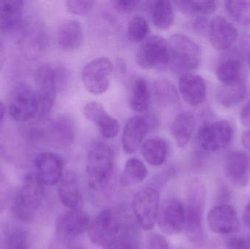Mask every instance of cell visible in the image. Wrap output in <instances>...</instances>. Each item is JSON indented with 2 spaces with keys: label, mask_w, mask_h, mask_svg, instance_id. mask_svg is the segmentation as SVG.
<instances>
[{
  "label": "cell",
  "mask_w": 250,
  "mask_h": 249,
  "mask_svg": "<svg viewBox=\"0 0 250 249\" xmlns=\"http://www.w3.org/2000/svg\"><path fill=\"white\" fill-rule=\"evenodd\" d=\"M114 168V152L104 143H94L88 152L86 176L88 184L94 191L106 187L112 176Z\"/></svg>",
  "instance_id": "6da1fadb"
},
{
  "label": "cell",
  "mask_w": 250,
  "mask_h": 249,
  "mask_svg": "<svg viewBox=\"0 0 250 249\" xmlns=\"http://www.w3.org/2000/svg\"><path fill=\"white\" fill-rule=\"evenodd\" d=\"M168 43V65L176 74L192 73L200 65L201 51L199 45L184 34L170 37Z\"/></svg>",
  "instance_id": "7a4b0ae2"
},
{
  "label": "cell",
  "mask_w": 250,
  "mask_h": 249,
  "mask_svg": "<svg viewBox=\"0 0 250 249\" xmlns=\"http://www.w3.org/2000/svg\"><path fill=\"white\" fill-rule=\"evenodd\" d=\"M206 203V188L199 179L192 180L188 190L187 204L185 206V229L191 242L201 244L204 240V208Z\"/></svg>",
  "instance_id": "3957f363"
},
{
  "label": "cell",
  "mask_w": 250,
  "mask_h": 249,
  "mask_svg": "<svg viewBox=\"0 0 250 249\" xmlns=\"http://www.w3.org/2000/svg\"><path fill=\"white\" fill-rule=\"evenodd\" d=\"M43 193L44 184L35 172L26 175L13 202L15 216L21 222L32 221L35 211L42 203Z\"/></svg>",
  "instance_id": "277c9868"
},
{
  "label": "cell",
  "mask_w": 250,
  "mask_h": 249,
  "mask_svg": "<svg viewBox=\"0 0 250 249\" xmlns=\"http://www.w3.org/2000/svg\"><path fill=\"white\" fill-rule=\"evenodd\" d=\"M10 116L19 122H27L38 116L39 105L36 92L32 86L22 81L12 92L9 105Z\"/></svg>",
  "instance_id": "5b68a950"
},
{
  "label": "cell",
  "mask_w": 250,
  "mask_h": 249,
  "mask_svg": "<svg viewBox=\"0 0 250 249\" xmlns=\"http://www.w3.org/2000/svg\"><path fill=\"white\" fill-rule=\"evenodd\" d=\"M124 225L114 211L105 209L91 222L88 234L94 244L106 249L118 236Z\"/></svg>",
  "instance_id": "8992f818"
},
{
  "label": "cell",
  "mask_w": 250,
  "mask_h": 249,
  "mask_svg": "<svg viewBox=\"0 0 250 249\" xmlns=\"http://www.w3.org/2000/svg\"><path fill=\"white\" fill-rule=\"evenodd\" d=\"M113 72L114 65L109 58H95L89 61L82 71L83 86L92 95H102L109 88Z\"/></svg>",
  "instance_id": "52a82bcc"
},
{
  "label": "cell",
  "mask_w": 250,
  "mask_h": 249,
  "mask_svg": "<svg viewBox=\"0 0 250 249\" xmlns=\"http://www.w3.org/2000/svg\"><path fill=\"white\" fill-rule=\"evenodd\" d=\"M136 61L146 70H165L169 63L167 41L160 36L145 39L137 51Z\"/></svg>",
  "instance_id": "ba28073f"
},
{
  "label": "cell",
  "mask_w": 250,
  "mask_h": 249,
  "mask_svg": "<svg viewBox=\"0 0 250 249\" xmlns=\"http://www.w3.org/2000/svg\"><path fill=\"white\" fill-rule=\"evenodd\" d=\"M158 192L147 187L135 193L132 198V212L138 225L146 230H151L157 222L160 209Z\"/></svg>",
  "instance_id": "9c48e42d"
},
{
  "label": "cell",
  "mask_w": 250,
  "mask_h": 249,
  "mask_svg": "<svg viewBox=\"0 0 250 249\" xmlns=\"http://www.w3.org/2000/svg\"><path fill=\"white\" fill-rule=\"evenodd\" d=\"M231 124L226 120L203 124L198 131V140L203 150L218 152L229 146L233 138Z\"/></svg>",
  "instance_id": "30bf717a"
},
{
  "label": "cell",
  "mask_w": 250,
  "mask_h": 249,
  "mask_svg": "<svg viewBox=\"0 0 250 249\" xmlns=\"http://www.w3.org/2000/svg\"><path fill=\"white\" fill-rule=\"evenodd\" d=\"M37 98L39 105L38 117L45 118L52 110L58 91L55 68L49 65L39 67L35 75Z\"/></svg>",
  "instance_id": "8fae6325"
},
{
  "label": "cell",
  "mask_w": 250,
  "mask_h": 249,
  "mask_svg": "<svg viewBox=\"0 0 250 249\" xmlns=\"http://www.w3.org/2000/svg\"><path fill=\"white\" fill-rule=\"evenodd\" d=\"M157 222L165 233L177 235L185 229V206L176 198L165 200L160 206Z\"/></svg>",
  "instance_id": "7c38bea8"
},
{
  "label": "cell",
  "mask_w": 250,
  "mask_h": 249,
  "mask_svg": "<svg viewBox=\"0 0 250 249\" xmlns=\"http://www.w3.org/2000/svg\"><path fill=\"white\" fill-rule=\"evenodd\" d=\"M208 227L220 235H230L240 229V222L236 210L229 204H219L213 207L207 216Z\"/></svg>",
  "instance_id": "4fadbf2b"
},
{
  "label": "cell",
  "mask_w": 250,
  "mask_h": 249,
  "mask_svg": "<svg viewBox=\"0 0 250 249\" xmlns=\"http://www.w3.org/2000/svg\"><path fill=\"white\" fill-rule=\"evenodd\" d=\"M224 172L226 178L238 188L248 185L250 176V157L243 152H230L224 163Z\"/></svg>",
  "instance_id": "5bb4252c"
},
{
  "label": "cell",
  "mask_w": 250,
  "mask_h": 249,
  "mask_svg": "<svg viewBox=\"0 0 250 249\" xmlns=\"http://www.w3.org/2000/svg\"><path fill=\"white\" fill-rule=\"evenodd\" d=\"M77 137V127L71 116L60 115L54 118L46 130H43V137H48L54 144L67 147L73 144Z\"/></svg>",
  "instance_id": "9a60e30c"
},
{
  "label": "cell",
  "mask_w": 250,
  "mask_h": 249,
  "mask_svg": "<svg viewBox=\"0 0 250 249\" xmlns=\"http://www.w3.org/2000/svg\"><path fill=\"white\" fill-rule=\"evenodd\" d=\"M35 174L44 185L58 184L63 175V161L51 152H43L37 156L35 160Z\"/></svg>",
  "instance_id": "2e32d148"
},
{
  "label": "cell",
  "mask_w": 250,
  "mask_h": 249,
  "mask_svg": "<svg viewBox=\"0 0 250 249\" xmlns=\"http://www.w3.org/2000/svg\"><path fill=\"white\" fill-rule=\"evenodd\" d=\"M83 115L86 119L97 124L105 138L117 137L120 130L119 121L111 116L99 102H90L83 108Z\"/></svg>",
  "instance_id": "e0dca14e"
},
{
  "label": "cell",
  "mask_w": 250,
  "mask_h": 249,
  "mask_svg": "<svg viewBox=\"0 0 250 249\" xmlns=\"http://www.w3.org/2000/svg\"><path fill=\"white\" fill-rule=\"evenodd\" d=\"M208 34L211 45L218 51L229 49L239 36L236 28L221 16H217L210 21Z\"/></svg>",
  "instance_id": "ac0fdd59"
},
{
  "label": "cell",
  "mask_w": 250,
  "mask_h": 249,
  "mask_svg": "<svg viewBox=\"0 0 250 249\" xmlns=\"http://www.w3.org/2000/svg\"><path fill=\"white\" fill-rule=\"evenodd\" d=\"M149 130L146 118L135 115L128 120L123 134V148L126 153L131 154L136 152Z\"/></svg>",
  "instance_id": "d6986e66"
},
{
  "label": "cell",
  "mask_w": 250,
  "mask_h": 249,
  "mask_svg": "<svg viewBox=\"0 0 250 249\" xmlns=\"http://www.w3.org/2000/svg\"><path fill=\"white\" fill-rule=\"evenodd\" d=\"M179 92L184 100L192 106L203 103L207 95L205 80L199 75L188 73L179 79Z\"/></svg>",
  "instance_id": "ffe728a7"
},
{
  "label": "cell",
  "mask_w": 250,
  "mask_h": 249,
  "mask_svg": "<svg viewBox=\"0 0 250 249\" xmlns=\"http://www.w3.org/2000/svg\"><path fill=\"white\" fill-rule=\"evenodd\" d=\"M237 54H229L222 58L217 68V77L223 86H231L245 81V67Z\"/></svg>",
  "instance_id": "44dd1931"
},
{
  "label": "cell",
  "mask_w": 250,
  "mask_h": 249,
  "mask_svg": "<svg viewBox=\"0 0 250 249\" xmlns=\"http://www.w3.org/2000/svg\"><path fill=\"white\" fill-rule=\"evenodd\" d=\"M59 183L58 192L62 203L69 209H79L82 202V194L80 181L76 172H64Z\"/></svg>",
  "instance_id": "7402d4cb"
},
{
  "label": "cell",
  "mask_w": 250,
  "mask_h": 249,
  "mask_svg": "<svg viewBox=\"0 0 250 249\" xmlns=\"http://www.w3.org/2000/svg\"><path fill=\"white\" fill-rule=\"evenodd\" d=\"M57 39L60 49L67 52L76 51L83 43V28L78 20H64L59 26Z\"/></svg>",
  "instance_id": "603a6c76"
},
{
  "label": "cell",
  "mask_w": 250,
  "mask_h": 249,
  "mask_svg": "<svg viewBox=\"0 0 250 249\" xmlns=\"http://www.w3.org/2000/svg\"><path fill=\"white\" fill-rule=\"evenodd\" d=\"M90 217L82 209H70L59 221L58 230L69 236H78L88 231L90 226Z\"/></svg>",
  "instance_id": "cb8c5ba5"
},
{
  "label": "cell",
  "mask_w": 250,
  "mask_h": 249,
  "mask_svg": "<svg viewBox=\"0 0 250 249\" xmlns=\"http://www.w3.org/2000/svg\"><path fill=\"white\" fill-rule=\"evenodd\" d=\"M24 4L20 0H0V31H10L21 22Z\"/></svg>",
  "instance_id": "d4e9b609"
},
{
  "label": "cell",
  "mask_w": 250,
  "mask_h": 249,
  "mask_svg": "<svg viewBox=\"0 0 250 249\" xmlns=\"http://www.w3.org/2000/svg\"><path fill=\"white\" fill-rule=\"evenodd\" d=\"M196 127L195 116L189 113L179 114L172 121L170 133L179 147L186 146Z\"/></svg>",
  "instance_id": "484cf974"
},
{
  "label": "cell",
  "mask_w": 250,
  "mask_h": 249,
  "mask_svg": "<svg viewBox=\"0 0 250 249\" xmlns=\"http://www.w3.org/2000/svg\"><path fill=\"white\" fill-rule=\"evenodd\" d=\"M154 93L157 103L166 108H178L180 98L177 89L166 77H159L154 83Z\"/></svg>",
  "instance_id": "4316f807"
},
{
  "label": "cell",
  "mask_w": 250,
  "mask_h": 249,
  "mask_svg": "<svg viewBox=\"0 0 250 249\" xmlns=\"http://www.w3.org/2000/svg\"><path fill=\"white\" fill-rule=\"evenodd\" d=\"M141 152L147 163L151 166H160L167 157V142L162 137H152L143 143Z\"/></svg>",
  "instance_id": "83f0119b"
},
{
  "label": "cell",
  "mask_w": 250,
  "mask_h": 249,
  "mask_svg": "<svg viewBox=\"0 0 250 249\" xmlns=\"http://www.w3.org/2000/svg\"><path fill=\"white\" fill-rule=\"evenodd\" d=\"M246 82H240L231 86H223L219 88L217 99L223 106L231 108L244 100L248 95Z\"/></svg>",
  "instance_id": "f1b7e54d"
},
{
  "label": "cell",
  "mask_w": 250,
  "mask_h": 249,
  "mask_svg": "<svg viewBox=\"0 0 250 249\" xmlns=\"http://www.w3.org/2000/svg\"><path fill=\"white\" fill-rule=\"evenodd\" d=\"M151 16L156 27L161 30H167L173 26L174 22L173 4L166 0L154 1L151 7Z\"/></svg>",
  "instance_id": "f546056e"
},
{
  "label": "cell",
  "mask_w": 250,
  "mask_h": 249,
  "mask_svg": "<svg viewBox=\"0 0 250 249\" xmlns=\"http://www.w3.org/2000/svg\"><path fill=\"white\" fill-rule=\"evenodd\" d=\"M129 103L135 112L144 113L148 109L150 103V91L146 80L138 78L135 80L131 90Z\"/></svg>",
  "instance_id": "4dcf8cb0"
},
{
  "label": "cell",
  "mask_w": 250,
  "mask_h": 249,
  "mask_svg": "<svg viewBox=\"0 0 250 249\" xmlns=\"http://www.w3.org/2000/svg\"><path fill=\"white\" fill-rule=\"evenodd\" d=\"M148 171L142 161L132 157L126 161L123 175V181L126 185H135L145 181Z\"/></svg>",
  "instance_id": "1f68e13d"
},
{
  "label": "cell",
  "mask_w": 250,
  "mask_h": 249,
  "mask_svg": "<svg viewBox=\"0 0 250 249\" xmlns=\"http://www.w3.org/2000/svg\"><path fill=\"white\" fill-rule=\"evenodd\" d=\"M106 249H140L138 234L133 228L125 225L118 236Z\"/></svg>",
  "instance_id": "d6a6232c"
},
{
  "label": "cell",
  "mask_w": 250,
  "mask_h": 249,
  "mask_svg": "<svg viewBox=\"0 0 250 249\" xmlns=\"http://www.w3.org/2000/svg\"><path fill=\"white\" fill-rule=\"evenodd\" d=\"M175 4L179 10L188 14L206 16L211 14L217 9V3L214 1H176Z\"/></svg>",
  "instance_id": "836d02e7"
},
{
  "label": "cell",
  "mask_w": 250,
  "mask_h": 249,
  "mask_svg": "<svg viewBox=\"0 0 250 249\" xmlns=\"http://www.w3.org/2000/svg\"><path fill=\"white\" fill-rule=\"evenodd\" d=\"M225 7L239 24L250 26V1H226Z\"/></svg>",
  "instance_id": "e575fe53"
},
{
  "label": "cell",
  "mask_w": 250,
  "mask_h": 249,
  "mask_svg": "<svg viewBox=\"0 0 250 249\" xmlns=\"http://www.w3.org/2000/svg\"><path fill=\"white\" fill-rule=\"evenodd\" d=\"M149 26L145 18L136 16L129 20L128 24L127 35L129 41L139 42L145 40L148 33Z\"/></svg>",
  "instance_id": "d590c367"
},
{
  "label": "cell",
  "mask_w": 250,
  "mask_h": 249,
  "mask_svg": "<svg viewBox=\"0 0 250 249\" xmlns=\"http://www.w3.org/2000/svg\"><path fill=\"white\" fill-rule=\"evenodd\" d=\"M7 247L9 249H28L27 233L20 228L12 229L7 237Z\"/></svg>",
  "instance_id": "8d00e7d4"
},
{
  "label": "cell",
  "mask_w": 250,
  "mask_h": 249,
  "mask_svg": "<svg viewBox=\"0 0 250 249\" xmlns=\"http://www.w3.org/2000/svg\"><path fill=\"white\" fill-rule=\"evenodd\" d=\"M95 1L90 0H69L65 2L66 8L76 16H85L93 8Z\"/></svg>",
  "instance_id": "74e56055"
},
{
  "label": "cell",
  "mask_w": 250,
  "mask_h": 249,
  "mask_svg": "<svg viewBox=\"0 0 250 249\" xmlns=\"http://www.w3.org/2000/svg\"><path fill=\"white\" fill-rule=\"evenodd\" d=\"M136 0H115L112 1L113 7L120 14H129L139 5Z\"/></svg>",
  "instance_id": "f35d334b"
},
{
  "label": "cell",
  "mask_w": 250,
  "mask_h": 249,
  "mask_svg": "<svg viewBox=\"0 0 250 249\" xmlns=\"http://www.w3.org/2000/svg\"><path fill=\"white\" fill-rule=\"evenodd\" d=\"M235 54L241 58H248L250 56V35H246L241 38L236 45Z\"/></svg>",
  "instance_id": "ab89813d"
},
{
  "label": "cell",
  "mask_w": 250,
  "mask_h": 249,
  "mask_svg": "<svg viewBox=\"0 0 250 249\" xmlns=\"http://www.w3.org/2000/svg\"><path fill=\"white\" fill-rule=\"evenodd\" d=\"M226 247L228 249H250V236L230 238Z\"/></svg>",
  "instance_id": "60d3db41"
},
{
  "label": "cell",
  "mask_w": 250,
  "mask_h": 249,
  "mask_svg": "<svg viewBox=\"0 0 250 249\" xmlns=\"http://www.w3.org/2000/svg\"><path fill=\"white\" fill-rule=\"evenodd\" d=\"M148 249H170V247L168 241L163 235L154 234L150 238Z\"/></svg>",
  "instance_id": "b9f144b4"
},
{
  "label": "cell",
  "mask_w": 250,
  "mask_h": 249,
  "mask_svg": "<svg viewBox=\"0 0 250 249\" xmlns=\"http://www.w3.org/2000/svg\"><path fill=\"white\" fill-rule=\"evenodd\" d=\"M210 22L206 18L200 16L194 20L192 23L194 30L199 35H205L208 33Z\"/></svg>",
  "instance_id": "7bdbcfd3"
},
{
  "label": "cell",
  "mask_w": 250,
  "mask_h": 249,
  "mask_svg": "<svg viewBox=\"0 0 250 249\" xmlns=\"http://www.w3.org/2000/svg\"><path fill=\"white\" fill-rule=\"evenodd\" d=\"M239 119L242 125L250 127V100L241 111Z\"/></svg>",
  "instance_id": "ee69618b"
},
{
  "label": "cell",
  "mask_w": 250,
  "mask_h": 249,
  "mask_svg": "<svg viewBox=\"0 0 250 249\" xmlns=\"http://www.w3.org/2000/svg\"><path fill=\"white\" fill-rule=\"evenodd\" d=\"M243 221L245 225L250 229V199L244 211Z\"/></svg>",
  "instance_id": "f6af8a7d"
},
{
  "label": "cell",
  "mask_w": 250,
  "mask_h": 249,
  "mask_svg": "<svg viewBox=\"0 0 250 249\" xmlns=\"http://www.w3.org/2000/svg\"><path fill=\"white\" fill-rule=\"evenodd\" d=\"M242 144L245 149L250 152V130L244 133L242 138Z\"/></svg>",
  "instance_id": "bcb514c9"
},
{
  "label": "cell",
  "mask_w": 250,
  "mask_h": 249,
  "mask_svg": "<svg viewBox=\"0 0 250 249\" xmlns=\"http://www.w3.org/2000/svg\"><path fill=\"white\" fill-rule=\"evenodd\" d=\"M4 114H5V108L4 105L0 102V121L4 118Z\"/></svg>",
  "instance_id": "7dc6e473"
},
{
  "label": "cell",
  "mask_w": 250,
  "mask_h": 249,
  "mask_svg": "<svg viewBox=\"0 0 250 249\" xmlns=\"http://www.w3.org/2000/svg\"><path fill=\"white\" fill-rule=\"evenodd\" d=\"M68 249H84L82 248V247H70V248H69Z\"/></svg>",
  "instance_id": "c3c4849f"
},
{
  "label": "cell",
  "mask_w": 250,
  "mask_h": 249,
  "mask_svg": "<svg viewBox=\"0 0 250 249\" xmlns=\"http://www.w3.org/2000/svg\"><path fill=\"white\" fill-rule=\"evenodd\" d=\"M247 60H248V63H249V64L250 65V56L249 57H248V58H247Z\"/></svg>",
  "instance_id": "681fc988"
}]
</instances>
